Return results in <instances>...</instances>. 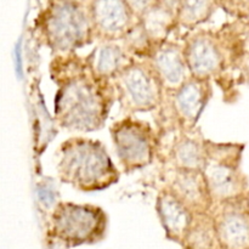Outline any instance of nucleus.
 Segmentation results:
<instances>
[{"instance_id": "obj_14", "label": "nucleus", "mask_w": 249, "mask_h": 249, "mask_svg": "<svg viewBox=\"0 0 249 249\" xmlns=\"http://www.w3.org/2000/svg\"><path fill=\"white\" fill-rule=\"evenodd\" d=\"M84 58L90 74L104 80H113L134 60L121 41H101Z\"/></svg>"}, {"instance_id": "obj_5", "label": "nucleus", "mask_w": 249, "mask_h": 249, "mask_svg": "<svg viewBox=\"0 0 249 249\" xmlns=\"http://www.w3.org/2000/svg\"><path fill=\"white\" fill-rule=\"evenodd\" d=\"M112 83L125 117L157 111L162 105L164 91L146 60L134 58Z\"/></svg>"}, {"instance_id": "obj_13", "label": "nucleus", "mask_w": 249, "mask_h": 249, "mask_svg": "<svg viewBox=\"0 0 249 249\" xmlns=\"http://www.w3.org/2000/svg\"><path fill=\"white\" fill-rule=\"evenodd\" d=\"M156 212L165 237L181 246L192 223L194 214L165 187H162L158 192Z\"/></svg>"}, {"instance_id": "obj_18", "label": "nucleus", "mask_w": 249, "mask_h": 249, "mask_svg": "<svg viewBox=\"0 0 249 249\" xmlns=\"http://www.w3.org/2000/svg\"><path fill=\"white\" fill-rule=\"evenodd\" d=\"M181 247L184 249H220L211 213L194 215Z\"/></svg>"}, {"instance_id": "obj_11", "label": "nucleus", "mask_w": 249, "mask_h": 249, "mask_svg": "<svg viewBox=\"0 0 249 249\" xmlns=\"http://www.w3.org/2000/svg\"><path fill=\"white\" fill-rule=\"evenodd\" d=\"M146 61L160 80L164 95L174 92L191 77L185 61L182 44L178 41L168 39L157 45Z\"/></svg>"}, {"instance_id": "obj_17", "label": "nucleus", "mask_w": 249, "mask_h": 249, "mask_svg": "<svg viewBox=\"0 0 249 249\" xmlns=\"http://www.w3.org/2000/svg\"><path fill=\"white\" fill-rule=\"evenodd\" d=\"M202 173L206 179L213 204L230 201L237 192V174L233 165L206 160Z\"/></svg>"}, {"instance_id": "obj_10", "label": "nucleus", "mask_w": 249, "mask_h": 249, "mask_svg": "<svg viewBox=\"0 0 249 249\" xmlns=\"http://www.w3.org/2000/svg\"><path fill=\"white\" fill-rule=\"evenodd\" d=\"M164 186L194 215L211 213L213 201L202 172L165 168Z\"/></svg>"}, {"instance_id": "obj_1", "label": "nucleus", "mask_w": 249, "mask_h": 249, "mask_svg": "<svg viewBox=\"0 0 249 249\" xmlns=\"http://www.w3.org/2000/svg\"><path fill=\"white\" fill-rule=\"evenodd\" d=\"M116 100L112 80L97 79L89 70L57 85L55 119L70 131L92 133L102 129Z\"/></svg>"}, {"instance_id": "obj_16", "label": "nucleus", "mask_w": 249, "mask_h": 249, "mask_svg": "<svg viewBox=\"0 0 249 249\" xmlns=\"http://www.w3.org/2000/svg\"><path fill=\"white\" fill-rule=\"evenodd\" d=\"M220 249H248L249 226L245 215L224 207L211 211Z\"/></svg>"}, {"instance_id": "obj_7", "label": "nucleus", "mask_w": 249, "mask_h": 249, "mask_svg": "<svg viewBox=\"0 0 249 249\" xmlns=\"http://www.w3.org/2000/svg\"><path fill=\"white\" fill-rule=\"evenodd\" d=\"M211 95V82L195 77H190L172 94L164 95L158 108L163 116V133L196 129Z\"/></svg>"}, {"instance_id": "obj_12", "label": "nucleus", "mask_w": 249, "mask_h": 249, "mask_svg": "<svg viewBox=\"0 0 249 249\" xmlns=\"http://www.w3.org/2000/svg\"><path fill=\"white\" fill-rule=\"evenodd\" d=\"M204 141L197 129L178 131L164 158L168 169L202 172L207 160Z\"/></svg>"}, {"instance_id": "obj_4", "label": "nucleus", "mask_w": 249, "mask_h": 249, "mask_svg": "<svg viewBox=\"0 0 249 249\" xmlns=\"http://www.w3.org/2000/svg\"><path fill=\"white\" fill-rule=\"evenodd\" d=\"M108 218L94 204L58 202L51 211L48 233L68 248L91 246L106 237Z\"/></svg>"}, {"instance_id": "obj_8", "label": "nucleus", "mask_w": 249, "mask_h": 249, "mask_svg": "<svg viewBox=\"0 0 249 249\" xmlns=\"http://www.w3.org/2000/svg\"><path fill=\"white\" fill-rule=\"evenodd\" d=\"M95 40L122 41L138 22L128 2L124 0L88 1Z\"/></svg>"}, {"instance_id": "obj_9", "label": "nucleus", "mask_w": 249, "mask_h": 249, "mask_svg": "<svg viewBox=\"0 0 249 249\" xmlns=\"http://www.w3.org/2000/svg\"><path fill=\"white\" fill-rule=\"evenodd\" d=\"M182 49L191 77L211 82L223 68L221 46L212 32L194 31L184 40Z\"/></svg>"}, {"instance_id": "obj_22", "label": "nucleus", "mask_w": 249, "mask_h": 249, "mask_svg": "<svg viewBox=\"0 0 249 249\" xmlns=\"http://www.w3.org/2000/svg\"><path fill=\"white\" fill-rule=\"evenodd\" d=\"M182 249H184V248H182Z\"/></svg>"}, {"instance_id": "obj_2", "label": "nucleus", "mask_w": 249, "mask_h": 249, "mask_svg": "<svg viewBox=\"0 0 249 249\" xmlns=\"http://www.w3.org/2000/svg\"><path fill=\"white\" fill-rule=\"evenodd\" d=\"M56 157L58 179L79 191H102L117 184L121 178L118 168L99 140L70 138L61 143Z\"/></svg>"}, {"instance_id": "obj_15", "label": "nucleus", "mask_w": 249, "mask_h": 249, "mask_svg": "<svg viewBox=\"0 0 249 249\" xmlns=\"http://www.w3.org/2000/svg\"><path fill=\"white\" fill-rule=\"evenodd\" d=\"M177 5L178 1L153 0L139 17L138 21L155 48L167 41L169 34L178 28Z\"/></svg>"}, {"instance_id": "obj_3", "label": "nucleus", "mask_w": 249, "mask_h": 249, "mask_svg": "<svg viewBox=\"0 0 249 249\" xmlns=\"http://www.w3.org/2000/svg\"><path fill=\"white\" fill-rule=\"evenodd\" d=\"M36 29L53 55H67L95 41L88 1H49Z\"/></svg>"}, {"instance_id": "obj_20", "label": "nucleus", "mask_w": 249, "mask_h": 249, "mask_svg": "<svg viewBox=\"0 0 249 249\" xmlns=\"http://www.w3.org/2000/svg\"><path fill=\"white\" fill-rule=\"evenodd\" d=\"M121 43L126 53L135 60H146L155 49L139 21L131 27Z\"/></svg>"}, {"instance_id": "obj_6", "label": "nucleus", "mask_w": 249, "mask_h": 249, "mask_svg": "<svg viewBox=\"0 0 249 249\" xmlns=\"http://www.w3.org/2000/svg\"><path fill=\"white\" fill-rule=\"evenodd\" d=\"M109 131L117 157L126 174L152 164L160 150V138L150 123L128 116L114 122Z\"/></svg>"}, {"instance_id": "obj_19", "label": "nucleus", "mask_w": 249, "mask_h": 249, "mask_svg": "<svg viewBox=\"0 0 249 249\" xmlns=\"http://www.w3.org/2000/svg\"><path fill=\"white\" fill-rule=\"evenodd\" d=\"M215 9L213 1H178L177 23L189 31H195L199 24L208 21Z\"/></svg>"}, {"instance_id": "obj_21", "label": "nucleus", "mask_w": 249, "mask_h": 249, "mask_svg": "<svg viewBox=\"0 0 249 249\" xmlns=\"http://www.w3.org/2000/svg\"><path fill=\"white\" fill-rule=\"evenodd\" d=\"M53 179H45L38 185V196L43 206L53 207L58 203L57 187H53Z\"/></svg>"}]
</instances>
